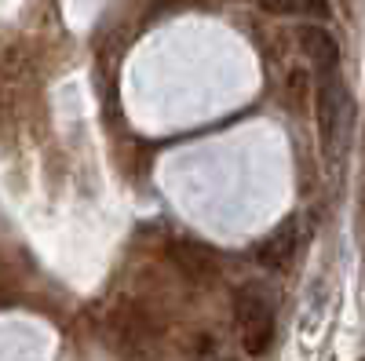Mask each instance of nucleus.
<instances>
[{
	"label": "nucleus",
	"mask_w": 365,
	"mask_h": 361,
	"mask_svg": "<svg viewBox=\"0 0 365 361\" xmlns=\"http://www.w3.org/2000/svg\"><path fill=\"white\" fill-rule=\"evenodd\" d=\"M234 318L241 328V343H245V354L263 357L274 343V299L263 285H241L234 295Z\"/></svg>",
	"instance_id": "nucleus-1"
},
{
	"label": "nucleus",
	"mask_w": 365,
	"mask_h": 361,
	"mask_svg": "<svg viewBox=\"0 0 365 361\" xmlns=\"http://www.w3.org/2000/svg\"><path fill=\"white\" fill-rule=\"evenodd\" d=\"M340 120H344V88L336 80H325L322 95H318V128H322V142L325 146L336 142Z\"/></svg>",
	"instance_id": "nucleus-2"
},
{
	"label": "nucleus",
	"mask_w": 365,
	"mask_h": 361,
	"mask_svg": "<svg viewBox=\"0 0 365 361\" xmlns=\"http://www.w3.org/2000/svg\"><path fill=\"white\" fill-rule=\"evenodd\" d=\"M296 241H299V234H296V219H289L285 226H278L274 230L263 245L256 248V259L263 263V266H274V270H282L292 256H296Z\"/></svg>",
	"instance_id": "nucleus-3"
},
{
	"label": "nucleus",
	"mask_w": 365,
	"mask_h": 361,
	"mask_svg": "<svg viewBox=\"0 0 365 361\" xmlns=\"http://www.w3.org/2000/svg\"><path fill=\"white\" fill-rule=\"evenodd\" d=\"M299 48H303V55H307L314 66H322L325 73H332V70H336V63H340V44L332 41L325 29H318V26L299 29Z\"/></svg>",
	"instance_id": "nucleus-4"
},
{
	"label": "nucleus",
	"mask_w": 365,
	"mask_h": 361,
	"mask_svg": "<svg viewBox=\"0 0 365 361\" xmlns=\"http://www.w3.org/2000/svg\"><path fill=\"white\" fill-rule=\"evenodd\" d=\"M299 8H307V11H314L318 19H329V4H325V0H299Z\"/></svg>",
	"instance_id": "nucleus-5"
}]
</instances>
